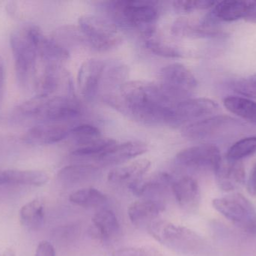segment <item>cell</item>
Here are the masks:
<instances>
[{
	"label": "cell",
	"mask_w": 256,
	"mask_h": 256,
	"mask_svg": "<svg viewBox=\"0 0 256 256\" xmlns=\"http://www.w3.org/2000/svg\"><path fill=\"white\" fill-rule=\"evenodd\" d=\"M174 177L166 172L159 173L149 178H142L128 186L134 195L138 197L146 196L159 192L167 187H171Z\"/></svg>",
	"instance_id": "cell-22"
},
{
	"label": "cell",
	"mask_w": 256,
	"mask_h": 256,
	"mask_svg": "<svg viewBox=\"0 0 256 256\" xmlns=\"http://www.w3.org/2000/svg\"><path fill=\"white\" fill-rule=\"evenodd\" d=\"M218 2L208 0H196V1H174L173 7L179 13L188 14L198 10L212 9Z\"/></svg>",
	"instance_id": "cell-35"
},
{
	"label": "cell",
	"mask_w": 256,
	"mask_h": 256,
	"mask_svg": "<svg viewBox=\"0 0 256 256\" xmlns=\"http://www.w3.org/2000/svg\"><path fill=\"white\" fill-rule=\"evenodd\" d=\"M222 160L220 151L216 146L209 143L188 147L176 156L178 165L194 170L212 171L218 169Z\"/></svg>",
	"instance_id": "cell-10"
},
{
	"label": "cell",
	"mask_w": 256,
	"mask_h": 256,
	"mask_svg": "<svg viewBox=\"0 0 256 256\" xmlns=\"http://www.w3.org/2000/svg\"><path fill=\"white\" fill-rule=\"evenodd\" d=\"M34 256H56L55 248L50 242L43 240L38 245Z\"/></svg>",
	"instance_id": "cell-37"
},
{
	"label": "cell",
	"mask_w": 256,
	"mask_h": 256,
	"mask_svg": "<svg viewBox=\"0 0 256 256\" xmlns=\"http://www.w3.org/2000/svg\"><path fill=\"white\" fill-rule=\"evenodd\" d=\"M128 75V67L123 63L116 61L105 63L100 92L103 93V98L118 93L126 84Z\"/></svg>",
	"instance_id": "cell-19"
},
{
	"label": "cell",
	"mask_w": 256,
	"mask_h": 256,
	"mask_svg": "<svg viewBox=\"0 0 256 256\" xmlns=\"http://www.w3.org/2000/svg\"><path fill=\"white\" fill-rule=\"evenodd\" d=\"M38 55L40 56L46 63L60 64L68 60L70 57L68 50L62 46L51 38H46L42 33L36 44Z\"/></svg>",
	"instance_id": "cell-26"
},
{
	"label": "cell",
	"mask_w": 256,
	"mask_h": 256,
	"mask_svg": "<svg viewBox=\"0 0 256 256\" xmlns=\"http://www.w3.org/2000/svg\"><path fill=\"white\" fill-rule=\"evenodd\" d=\"M78 24L87 42L97 51H112L122 43V36L116 26L106 19L86 15L79 18Z\"/></svg>",
	"instance_id": "cell-6"
},
{
	"label": "cell",
	"mask_w": 256,
	"mask_h": 256,
	"mask_svg": "<svg viewBox=\"0 0 256 256\" xmlns=\"http://www.w3.org/2000/svg\"><path fill=\"white\" fill-rule=\"evenodd\" d=\"M246 189H248L249 194L254 195V196L256 195V163L252 168L250 174Z\"/></svg>",
	"instance_id": "cell-40"
},
{
	"label": "cell",
	"mask_w": 256,
	"mask_h": 256,
	"mask_svg": "<svg viewBox=\"0 0 256 256\" xmlns=\"http://www.w3.org/2000/svg\"><path fill=\"white\" fill-rule=\"evenodd\" d=\"M225 108L242 120L256 125V102L240 96H228L224 100Z\"/></svg>",
	"instance_id": "cell-29"
},
{
	"label": "cell",
	"mask_w": 256,
	"mask_h": 256,
	"mask_svg": "<svg viewBox=\"0 0 256 256\" xmlns=\"http://www.w3.org/2000/svg\"><path fill=\"white\" fill-rule=\"evenodd\" d=\"M69 201L80 207H98L106 204L108 198L98 189L86 187L72 192L69 196Z\"/></svg>",
	"instance_id": "cell-30"
},
{
	"label": "cell",
	"mask_w": 256,
	"mask_h": 256,
	"mask_svg": "<svg viewBox=\"0 0 256 256\" xmlns=\"http://www.w3.org/2000/svg\"><path fill=\"white\" fill-rule=\"evenodd\" d=\"M213 207L245 232L256 234V211L252 203L240 194H233L212 201Z\"/></svg>",
	"instance_id": "cell-7"
},
{
	"label": "cell",
	"mask_w": 256,
	"mask_h": 256,
	"mask_svg": "<svg viewBox=\"0 0 256 256\" xmlns=\"http://www.w3.org/2000/svg\"><path fill=\"white\" fill-rule=\"evenodd\" d=\"M98 172V168L93 165L80 164L64 167L58 171V180L66 184H74L90 180Z\"/></svg>",
	"instance_id": "cell-28"
},
{
	"label": "cell",
	"mask_w": 256,
	"mask_h": 256,
	"mask_svg": "<svg viewBox=\"0 0 256 256\" xmlns=\"http://www.w3.org/2000/svg\"><path fill=\"white\" fill-rule=\"evenodd\" d=\"M39 97V96H38ZM82 107L74 96L58 95L39 97L38 109L36 117L44 123H63L80 116Z\"/></svg>",
	"instance_id": "cell-9"
},
{
	"label": "cell",
	"mask_w": 256,
	"mask_h": 256,
	"mask_svg": "<svg viewBox=\"0 0 256 256\" xmlns=\"http://www.w3.org/2000/svg\"><path fill=\"white\" fill-rule=\"evenodd\" d=\"M246 14L244 19L250 23L256 24V1H246Z\"/></svg>",
	"instance_id": "cell-39"
},
{
	"label": "cell",
	"mask_w": 256,
	"mask_h": 256,
	"mask_svg": "<svg viewBox=\"0 0 256 256\" xmlns=\"http://www.w3.org/2000/svg\"><path fill=\"white\" fill-rule=\"evenodd\" d=\"M251 78H252V79L255 80V81H256V75H254V76L251 77Z\"/></svg>",
	"instance_id": "cell-43"
},
{
	"label": "cell",
	"mask_w": 256,
	"mask_h": 256,
	"mask_svg": "<svg viewBox=\"0 0 256 256\" xmlns=\"http://www.w3.org/2000/svg\"><path fill=\"white\" fill-rule=\"evenodd\" d=\"M160 78V86L177 102L188 99L197 87L196 78L194 74L180 63H172L162 68Z\"/></svg>",
	"instance_id": "cell-8"
},
{
	"label": "cell",
	"mask_w": 256,
	"mask_h": 256,
	"mask_svg": "<svg viewBox=\"0 0 256 256\" xmlns=\"http://www.w3.org/2000/svg\"><path fill=\"white\" fill-rule=\"evenodd\" d=\"M150 166V162L148 159H138L127 165L111 170L108 174V181L114 184H126L128 186L143 178Z\"/></svg>",
	"instance_id": "cell-17"
},
{
	"label": "cell",
	"mask_w": 256,
	"mask_h": 256,
	"mask_svg": "<svg viewBox=\"0 0 256 256\" xmlns=\"http://www.w3.org/2000/svg\"><path fill=\"white\" fill-rule=\"evenodd\" d=\"M36 27L28 24L10 35V45L14 59L16 79L22 87L28 85L38 56L34 40Z\"/></svg>",
	"instance_id": "cell-4"
},
{
	"label": "cell",
	"mask_w": 256,
	"mask_h": 256,
	"mask_svg": "<svg viewBox=\"0 0 256 256\" xmlns=\"http://www.w3.org/2000/svg\"><path fill=\"white\" fill-rule=\"evenodd\" d=\"M256 153V136L238 140L228 149L226 158L233 161H242Z\"/></svg>",
	"instance_id": "cell-32"
},
{
	"label": "cell",
	"mask_w": 256,
	"mask_h": 256,
	"mask_svg": "<svg viewBox=\"0 0 256 256\" xmlns=\"http://www.w3.org/2000/svg\"><path fill=\"white\" fill-rule=\"evenodd\" d=\"M246 1L239 0H226L216 3L206 21L213 25L218 21L232 22L242 19L246 14Z\"/></svg>",
	"instance_id": "cell-18"
},
{
	"label": "cell",
	"mask_w": 256,
	"mask_h": 256,
	"mask_svg": "<svg viewBox=\"0 0 256 256\" xmlns=\"http://www.w3.org/2000/svg\"><path fill=\"white\" fill-rule=\"evenodd\" d=\"M104 68V62L96 59L86 60L81 65L78 75V87L87 100H93L100 93Z\"/></svg>",
	"instance_id": "cell-12"
},
{
	"label": "cell",
	"mask_w": 256,
	"mask_h": 256,
	"mask_svg": "<svg viewBox=\"0 0 256 256\" xmlns=\"http://www.w3.org/2000/svg\"><path fill=\"white\" fill-rule=\"evenodd\" d=\"M4 63L2 57L0 56V98L2 95L3 87L4 84Z\"/></svg>",
	"instance_id": "cell-41"
},
{
	"label": "cell",
	"mask_w": 256,
	"mask_h": 256,
	"mask_svg": "<svg viewBox=\"0 0 256 256\" xmlns=\"http://www.w3.org/2000/svg\"><path fill=\"white\" fill-rule=\"evenodd\" d=\"M246 128L238 119L216 114L186 125L182 129V135L190 141H226L243 134Z\"/></svg>",
	"instance_id": "cell-2"
},
{
	"label": "cell",
	"mask_w": 256,
	"mask_h": 256,
	"mask_svg": "<svg viewBox=\"0 0 256 256\" xmlns=\"http://www.w3.org/2000/svg\"><path fill=\"white\" fill-rule=\"evenodd\" d=\"M219 105L207 98H188L174 105L171 126L188 125L207 117L216 115Z\"/></svg>",
	"instance_id": "cell-11"
},
{
	"label": "cell",
	"mask_w": 256,
	"mask_h": 256,
	"mask_svg": "<svg viewBox=\"0 0 256 256\" xmlns=\"http://www.w3.org/2000/svg\"><path fill=\"white\" fill-rule=\"evenodd\" d=\"M69 135L78 142V144H82L100 138V132L92 125L81 124L70 128Z\"/></svg>",
	"instance_id": "cell-34"
},
{
	"label": "cell",
	"mask_w": 256,
	"mask_h": 256,
	"mask_svg": "<svg viewBox=\"0 0 256 256\" xmlns=\"http://www.w3.org/2000/svg\"><path fill=\"white\" fill-rule=\"evenodd\" d=\"M70 128L64 123H44L31 128L24 137L28 144L48 145L60 142L68 136Z\"/></svg>",
	"instance_id": "cell-13"
},
{
	"label": "cell",
	"mask_w": 256,
	"mask_h": 256,
	"mask_svg": "<svg viewBox=\"0 0 256 256\" xmlns=\"http://www.w3.org/2000/svg\"><path fill=\"white\" fill-rule=\"evenodd\" d=\"M49 176L37 170H0V184H20L40 186L46 184Z\"/></svg>",
	"instance_id": "cell-20"
},
{
	"label": "cell",
	"mask_w": 256,
	"mask_h": 256,
	"mask_svg": "<svg viewBox=\"0 0 256 256\" xmlns=\"http://www.w3.org/2000/svg\"><path fill=\"white\" fill-rule=\"evenodd\" d=\"M172 31L178 37H218L222 35L220 31L204 21L195 24L184 18L174 22Z\"/></svg>",
	"instance_id": "cell-25"
},
{
	"label": "cell",
	"mask_w": 256,
	"mask_h": 256,
	"mask_svg": "<svg viewBox=\"0 0 256 256\" xmlns=\"http://www.w3.org/2000/svg\"><path fill=\"white\" fill-rule=\"evenodd\" d=\"M116 144V141L111 138H99L86 144H78L72 155L75 157L92 158L100 161Z\"/></svg>",
	"instance_id": "cell-27"
},
{
	"label": "cell",
	"mask_w": 256,
	"mask_h": 256,
	"mask_svg": "<svg viewBox=\"0 0 256 256\" xmlns=\"http://www.w3.org/2000/svg\"><path fill=\"white\" fill-rule=\"evenodd\" d=\"M226 86L240 97L256 100V81L251 78L231 80L226 83Z\"/></svg>",
	"instance_id": "cell-33"
},
{
	"label": "cell",
	"mask_w": 256,
	"mask_h": 256,
	"mask_svg": "<svg viewBox=\"0 0 256 256\" xmlns=\"http://www.w3.org/2000/svg\"><path fill=\"white\" fill-rule=\"evenodd\" d=\"M144 39L148 49L156 55L167 58H178L182 57V52L178 47L170 45L158 37L155 30L144 34Z\"/></svg>",
	"instance_id": "cell-31"
},
{
	"label": "cell",
	"mask_w": 256,
	"mask_h": 256,
	"mask_svg": "<svg viewBox=\"0 0 256 256\" xmlns=\"http://www.w3.org/2000/svg\"><path fill=\"white\" fill-rule=\"evenodd\" d=\"M103 99L121 112L148 124H171L173 109L178 102L160 86L142 81L126 82L118 93Z\"/></svg>",
	"instance_id": "cell-1"
},
{
	"label": "cell",
	"mask_w": 256,
	"mask_h": 256,
	"mask_svg": "<svg viewBox=\"0 0 256 256\" xmlns=\"http://www.w3.org/2000/svg\"><path fill=\"white\" fill-rule=\"evenodd\" d=\"M3 256H15L14 251L12 249H7L4 251Z\"/></svg>",
	"instance_id": "cell-42"
},
{
	"label": "cell",
	"mask_w": 256,
	"mask_h": 256,
	"mask_svg": "<svg viewBox=\"0 0 256 256\" xmlns=\"http://www.w3.org/2000/svg\"><path fill=\"white\" fill-rule=\"evenodd\" d=\"M112 256H148V254L141 248L128 247L116 250Z\"/></svg>",
	"instance_id": "cell-38"
},
{
	"label": "cell",
	"mask_w": 256,
	"mask_h": 256,
	"mask_svg": "<svg viewBox=\"0 0 256 256\" xmlns=\"http://www.w3.org/2000/svg\"><path fill=\"white\" fill-rule=\"evenodd\" d=\"M94 234L102 240L115 237L120 231V224L114 212L108 209L99 210L92 219Z\"/></svg>",
	"instance_id": "cell-23"
},
{
	"label": "cell",
	"mask_w": 256,
	"mask_h": 256,
	"mask_svg": "<svg viewBox=\"0 0 256 256\" xmlns=\"http://www.w3.org/2000/svg\"><path fill=\"white\" fill-rule=\"evenodd\" d=\"M172 190L180 207L188 210L196 208L200 201V188L198 182L190 176L174 178Z\"/></svg>",
	"instance_id": "cell-16"
},
{
	"label": "cell",
	"mask_w": 256,
	"mask_h": 256,
	"mask_svg": "<svg viewBox=\"0 0 256 256\" xmlns=\"http://www.w3.org/2000/svg\"><path fill=\"white\" fill-rule=\"evenodd\" d=\"M147 151L148 146L146 143L140 141H128L117 144L100 159V162L106 165H116L141 156Z\"/></svg>",
	"instance_id": "cell-21"
},
{
	"label": "cell",
	"mask_w": 256,
	"mask_h": 256,
	"mask_svg": "<svg viewBox=\"0 0 256 256\" xmlns=\"http://www.w3.org/2000/svg\"><path fill=\"white\" fill-rule=\"evenodd\" d=\"M45 203L42 198H37L22 206L20 211V220L27 229L38 231L44 223Z\"/></svg>",
	"instance_id": "cell-24"
},
{
	"label": "cell",
	"mask_w": 256,
	"mask_h": 256,
	"mask_svg": "<svg viewBox=\"0 0 256 256\" xmlns=\"http://www.w3.org/2000/svg\"><path fill=\"white\" fill-rule=\"evenodd\" d=\"M156 241L182 253H192L200 249L202 239L195 231L168 221L156 219L147 228Z\"/></svg>",
	"instance_id": "cell-5"
},
{
	"label": "cell",
	"mask_w": 256,
	"mask_h": 256,
	"mask_svg": "<svg viewBox=\"0 0 256 256\" xmlns=\"http://www.w3.org/2000/svg\"><path fill=\"white\" fill-rule=\"evenodd\" d=\"M109 9L122 25L142 30L144 34L154 31L159 16L156 3L152 1L124 0L109 3Z\"/></svg>",
	"instance_id": "cell-3"
},
{
	"label": "cell",
	"mask_w": 256,
	"mask_h": 256,
	"mask_svg": "<svg viewBox=\"0 0 256 256\" xmlns=\"http://www.w3.org/2000/svg\"><path fill=\"white\" fill-rule=\"evenodd\" d=\"M220 189L226 192L234 191L245 183V168L242 161L222 159L214 172Z\"/></svg>",
	"instance_id": "cell-14"
},
{
	"label": "cell",
	"mask_w": 256,
	"mask_h": 256,
	"mask_svg": "<svg viewBox=\"0 0 256 256\" xmlns=\"http://www.w3.org/2000/svg\"><path fill=\"white\" fill-rule=\"evenodd\" d=\"M80 229L78 225H68L60 226L52 230L51 237L58 244L70 243L78 237Z\"/></svg>",
	"instance_id": "cell-36"
},
{
	"label": "cell",
	"mask_w": 256,
	"mask_h": 256,
	"mask_svg": "<svg viewBox=\"0 0 256 256\" xmlns=\"http://www.w3.org/2000/svg\"><path fill=\"white\" fill-rule=\"evenodd\" d=\"M164 210L162 203L148 198L132 203L128 207V214L132 225L148 228Z\"/></svg>",
	"instance_id": "cell-15"
}]
</instances>
